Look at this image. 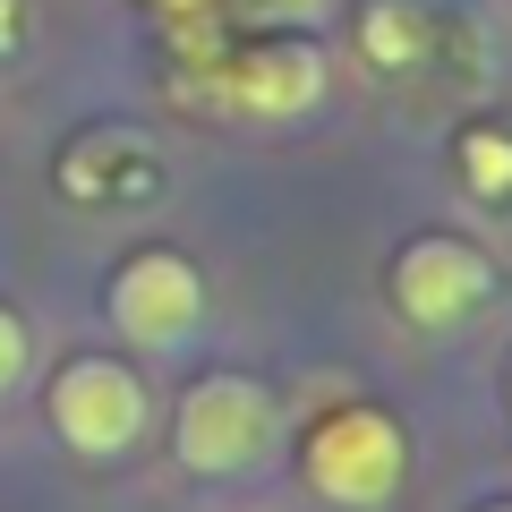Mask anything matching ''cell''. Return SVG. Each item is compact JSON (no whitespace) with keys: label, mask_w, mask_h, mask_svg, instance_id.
Listing matches in <instances>:
<instances>
[{"label":"cell","mask_w":512,"mask_h":512,"mask_svg":"<svg viewBox=\"0 0 512 512\" xmlns=\"http://www.w3.org/2000/svg\"><path fill=\"white\" fill-rule=\"evenodd\" d=\"M274 427H282L274 393L256 376H205V384H188V402H180L171 453L197 478H239V470H256V461L274 453Z\"/></svg>","instance_id":"cell-1"},{"label":"cell","mask_w":512,"mask_h":512,"mask_svg":"<svg viewBox=\"0 0 512 512\" xmlns=\"http://www.w3.org/2000/svg\"><path fill=\"white\" fill-rule=\"evenodd\" d=\"M402 461H410L402 427L384 419V410L350 402V410H333V419H316V436H308V453H299V470H308L316 495H333V504L367 512V504H384V495L402 487Z\"/></svg>","instance_id":"cell-2"},{"label":"cell","mask_w":512,"mask_h":512,"mask_svg":"<svg viewBox=\"0 0 512 512\" xmlns=\"http://www.w3.org/2000/svg\"><path fill=\"white\" fill-rule=\"evenodd\" d=\"M52 427L69 453L86 461H111L137 444V427H146V384H137V367L120 359H69L52 376Z\"/></svg>","instance_id":"cell-3"},{"label":"cell","mask_w":512,"mask_h":512,"mask_svg":"<svg viewBox=\"0 0 512 512\" xmlns=\"http://www.w3.org/2000/svg\"><path fill=\"white\" fill-rule=\"evenodd\" d=\"M197 316H205V282H197V265H188L180 248H137L120 274H111V325L137 350L188 342Z\"/></svg>","instance_id":"cell-4"},{"label":"cell","mask_w":512,"mask_h":512,"mask_svg":"<svg viewBox=\"0 0 512 512\" xmlns=\"http://www.w3.org/2000/svg\"><path fill=\"white\" fill-rule=\"evenodd\" d=\"M487 291H495V274L470 239H410L402 265H393V299H402L410 325H461Z\"/></svg>","instance_id":"cell-5"},{"label":"cell","mask_w":512,"mask_h":512,"mask_svg":"<svg viewBox=\"0 0 512 512\" xmlns=\"http://www.w3.org/2000/svg\"><path fill=\"white\" fill-rule=\"evenodd\" d=\"M231 86H239V103H248V111H265V120H291L299 103H316V86H325V60L299 52V43H274V52H256L248 69L231 77Z\"/></svg>","instance_id":"cell-6"},{"label":"cell","mask_w":512,"mask_h":512,"mask_svg":"<svg viewBox=\"0 0 512 512\" xmlns=\"http://www.w3.org/2000/svg\"><path fill=\"white\" fill-rule=\"evenodd\" d=\"M470 171H478V197H504L512 188V146L504 137H470Z\"/></svg>","instance_id":"cell-7"},{"label":"cell","mask_w":512,"mask_h":512,"mask_svg":"<svg viewBox=\"0 0 512 512\" xmlns=\"http://www.w3.org/2000/svg\"><path fill=\"white\" fill-rule=\"evenodd\" d=\"M18 376H26V325H18L9 308H0V393H9Z\"/></svg>","instance_id":"cell-8"},{"label":"cell","mask_w":512,"mask_h":512,"mask_svg":"<svg viewBox=\"0 0 512 512\" xmlns=\"http://www.w3.org/2000/svg\"><path fill=\"white\" fill-rule=\"evenodd\" d=\"M239 9H248V18H316L325 0H239Z\"/></svg>","instance_id":"cell-9"},{"label":"cell","mask_w":512,"mask_h":512,"mask_svg":"<svg viewBox=\"0 0 512 512\" xmlns=\"http://www.w3.org/2000/svg\"><path fill=\"white\" fill-rule=\"evenodd\" d=\"M154 9H197V0H154Z\"/></svg>","instance_id":"cell-10"},{"label":"cell","mask_w":512,"mask_h":512,"mask_svg":"<svg viewBox=\"0 0 512 512\" xmlns=\"http://www.w3.org/2000/svg\"><path fill=\"white\" fill-rule=\"evenodd\" d=\"M487 512H512V504H487Z\"/></svg>","instance_id":"cell-11"}]
</instances>
